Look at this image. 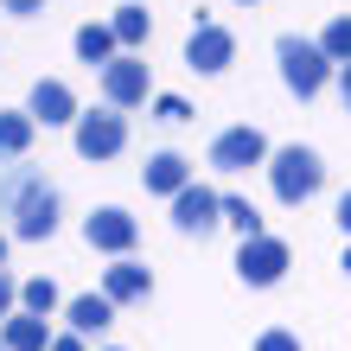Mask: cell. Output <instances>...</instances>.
Segmentation results:
<instances>
[{
    "mask_svg": "<svg viewBox=\"0 0 351 351\" xmlns=\"http://www.w3.org/2000/svg\"><path fill=\"white\" fill-rule=\"evenodd\" d=\"M0 204H7V217H13V237H26V243H45L58 230V192L32 167H13L0 179Z\"/></svg>",
    "mask_w": 351,
    "mask_h": 351,
    "instance_id": "cell-1",
    "label": "cell"
},
{
    "mask_svg": "<svg viewBox=\"0 0 351 351\" xmlns=\"http://www.w3.org/2000/svg\"><path fill=\"white\" fill-rule=\"evenodd\" d=\"M275 58H281V77H287V90H294V96H319L326 77H332V58H326L313 38H300V32H281Z\"/></svg>",
    "mask_w": 351,
    "mask_h": 351,
    "instance_id": "cell-2",
    "label": "cell"
},
{
    "mask_svg": "<svg viewBox=\"0 0 351 351\" xmlns=\"http://www.w3.org/2000/svg\"><path fill=\"white\" fill-rule=\"evenodd\" d=\"M268 179H275V198L281 204H306L326 185V167H319L313 147H281L275 160H268Z\"/></svg>",
    "mask_w": 351,
    "mask_h": 351,
    "instance_id": "cell-3",
    "label": "cell"
},
{
    "mask_svg": "<svg viewBox=\"0 0 351 351\" xmlns=\"http://www.w3.org/2000/svg\"><path fill=\"white\" fill-rule=\"evenodd\" d=\"M121 147H128V121H121L115 109L77 115V154H84V160H115Z\"/></svg>",
    "mask_w": 351,
    "mask_h": 351,
    "instance_id": "cell-4",
    "label": "cell"
},
{
    "mask_svg": "<svg viewBox=\"0 0 351 351\" xmlns=\"http://www.w3.org/2000/svg\"><path fill=\"white\" fill-rule=\"evenodd\" d=\"M268 160V141H262V128H223L217 141H211V167L217 173H250V167H262Z\"/></svg>",
    "mask_w": 351,
    "mask_h": 351,
    "instance_id": "cell-5",
    "label": "cell"
},
{
    "mask_svg": "<svg viewBox=\"0 0 351 351\" xmlns=\"http://www.w3.org/2000/svg\"><path fill=\"white\" fill-rule=\"evenodd\" d=\"M237 275L250 281V287H275L287 275V243L281 237H250L237 250Z\"/></svg>",
    "mask_w": 351,
    "mask_h": 351,
    "instance_id": "cell-6",
    "label": "cell"
},
{
    "mask_svg": "<svg viewBox=\"0 0 351 351\" xmlns=\"http://www.w3.org/2000/svg\"><path fill=\"white\" fill-rule=\"evenodd\" d=\"M134 237H141V223H134L128 211H115V204L90 211V223H84V243H90V250H102V256H128Z\"/></svg>",
    "mask_w": 351,
    "mask_h": 351,
    "instance_id": "cell-7",
    "label": "cell"
},
{
    "mask_svg": "<svg viewBox=\"0 0 351 351\" xmlns=\"http://www.w3.org/2000/svg\"><path fill=\"white\" fill-rule=\"evenodd\" d=\"M102 96H109V109H134V102H147V64H141L134 51H121L115 64H102Z\"/></svg>",
    "mask_w": 351,
    "mask_h": 351,
    "instance_id": "cell-8",
    "label": "cell"
},
{
    "mask_svg": "<svg viewBox=\"0 0 351 351\" xmlns=\"http://www.w3.org/2000/svg\"><path fill=\"white\" fill-rule=\"evenodd\" d=\"M173 223L185 237H204L211 223H223V198L211 192V185H185V192L173 198Z\"/></svg>",
    "mask_w": 351,
    "mask_h": 351,
    "instance_id": "cell-9",
    "label": "cell"
},
{
    "mask_svg": "<svg viewBox=\"0 0 351 351\" xmlns=\"http://www.w3.org/2000/svg\"><path fill=\"white\" fill-rule=\"evenodd\" d=\"M230 58H237V38L223 32V26H198L192 38H185V64H192V71H204V77L230 71Z\"/></svg>",
    "mask_w": 351,
    "mask_h": 351,
    "instance_id": "cell-10",
    "label": "cell"
},
{
    "mask_svg": "<svg viewBox=\"0 0 351 351\" xmlns=\"http://www.w3.org/2000/svg\"><path fill=\"white\" fill-rule=\"evenodd\" d=\"M32 121H45V128H64V121H77V96L71 84H58V77H38L32 84Z\"/></svg>",
    "mask_w": 351,
    "mask_h": 351,
    "instance_id": "cell-11",
    "label": "cell"
},
{
    "mask_svg": "<svg viewBox=\"0 0 351 351\" xmlns=\"http://www.w3.org/2000/svg\"><path fill=\"white\" fill-rule=\"evenodd\" d=\"M147 287H154V275H147L141 262H128V256H121L115 268H102V294H109L115 306H121V300H147Z\"/></svg>",
    "mask_w": 351,
    "mask_h": 351,
    "instance_id": "cell-12",
    "label": "cell"
},
{
    "mask_svg": "<svg viewBox=\"0 0 351 351\" xmlns=\"http://www.w3.org/2000/svg\"><path fill=\"white\" fill-rule=\"evenodd\" d=\"M0 345L7 351H51V326L38 313H13L7 326H0Z\"/></svg>",
    "mask_w": 351,
    "mask_h": 351,
    "instance_id": "cell-13",
    "label": "cell"
},
{
    "mask_svg": "<svg viewBox=\"0 0 351 351\" xmlns=\"http://www.w3.org/2000/svg\"><path fill=\"white\" fill-rule=\"evenodd\" d=\"M141 179H147V192H167V198H179L185 185H192V167H185L179 154H154V160H147V173H141Z\"/></svg>",
    "mask_w": 351,
    "mask_h": 351,
    "instance_id": "cell-14",
    "label": "cell"
},
{
    "mask_svg": "<svg viewBox=\"0 0 351 351\" xmlns=\"http://www.w3.org/2000/svg\"><path fill=\"white\" fill-rule=\"evenodd\" d=\"M109 319H115V300H109V294H77V300H71V332L90 339V332H102Z\"/></svg>",
    "mask_w": 351,
    "mask_h": 351,
    "instance_id": "cell-15",
    "label": "cell"
},
{
    "mask_svg": "<svg viewBox=\"0 0 351 351\" xmlns=\"http://www.w3.org/2000/svg\"><path fill=\"white\" fill-rule=\"evenodd\" d=\"M115 45H121V38H115L109 19H96V26L77 32V58H84V64H115Z\"/></svg>",
    "mask_w": 351,
    "mask_h": 351,
    "instance_id": "cell-16",
    "label": "cell"
},
{
    "mask_svg": "<svg viewBox=\"0 0 351 351\" xmlns=\"http://www.w3.org/2000/svg\"><path fill=\"white\" fill-rule=\"evenodd\" d=\"M32 128H38L32 115H0V160H19V154H26L32 147Z\"/></svg>",
    "mask_w": 351,
    "mask_h": 351,
    "instance_id": "cell-17",
    "label": "cell"
},
{
    "mask_svg": "<svg viewBox=\"0 0 351 351\" xmlns=\"http://www.w3.org/2000/svg\"><path fill=\"white\" fill-rule=\"evenodd\" d=\"M319 51L332 58V64H351V13H339L332 26L319 32Z\"/></svg>",
    "mask_w": 351,
    "mask_h": 351,
    "instance_id": "cell-18",
    "label": "cell"
},
{
    "mask_svg": "<svg viewBox=\"0 0 351 351\" xmlns=\"http://www.w3.org/2000/svg\"><path fill=\"white\" fill-rule=\"evenodd\" d=\"M19 306H26V313H38V319H45L51 306H58V287H51L45 275H38V281H19Z\"/></svg>",
    "mask_w": 351,
    "mask_h": 351,
    "instance_id": "cell-19",
    "label": "cell"
},
{
    "mask_svg": "<svg viewBox=\"0 0 351 351\" xmlns=\"http://www.w3.org/2000/svg\"><path fill=\"white\" fill-rule=\"evenodd\" d=\"M109 26H115V38H121V45H141V38H147V7H115V19H109Z\"/></svg>",
    "mask_w": 351,
    "mask_h": 351,
    "instance_id": "cell-20",
    "label": "cell"
},
{
    "mask_svg": "<svg viewBox=\"0 0 351 351\" xmlns=\"http://www.w3.org/2000/svg\"><path fill=\"white\" fill-rule=\"evenodd\" d=\"M223 223H237V230H243V243H250V237H262V211H256L250 198H223Z\"/></svg>",
    "mask_w": 351,
    "mask_h": 351,
    "instance_id": "cell-21",
    "label": "cell"
},
{
    "mask_svg": "<svg viewBox=\"0 0 351 351\" xmlns=\"http://www.w3.org/2000/svg\"><path fill=\"white\" fill-rule=\"evenodd\" d=\"M154 115H160V121H173V128H179V121H192L185 96H160V102H154Z\"/></svg>",
    "mask_w": 351,
    "mask_h": 351,
    "instance_id": "cell-22",
    "label": "cell"
},
{
    "mask_svg": "<svg viewBox=\"0 0 351 351\" xmlns=\"http://www.w3.org/2000/svg\"><path fill=\"white\" fill-rule=\"evenodd\" d=\"M13 306H19V281L7 275V268H0V326L13 319Z\"/></svg>",
    "mask_w": 351,
    "mask_h": 351,
    "instance_id": "cell-23",
    "label": "cell"
},
{
    "mask_svg": "<svg viewBox=\"0 0 351 351\" xmlns=\"http://www.w3.org/2000/svg\"><path fill=\"white\" fill-rule=\"evenodd\" d=\"M256 351H300V339H294V332H281V326H275V332H262V339H256Z\"/></svg>",
    "mask_w": 351,
    "mask_h": 351,
    "instance_id": "cell-24",
    "label": "cell"
},
{
    "mask_svg": "<svg viewBox=\"0 0 351 351\" xmlns=\"http://www.w3.org/2000/svg\"><path fill=\"white\" fill-rule=\"evenodd\" d=\"M0 7H7V13H19V19H32L38 7H45V0H0Z\"/></svg>",
    "mask_w": 351,
    "mask_h": 351,
    "instance_id": "cell-25",
    "label": "cell"
},
{
    "mask_svg": "<svg viewBox=\"0 0 351 351\" xmlns=\"http://www.w3.org/2000/svg\"><path fill=\"white\" fill-rule=\"evenodd\" d=\"M51 351H84V332H58V339H51Z\"/></svg>",
    "mask_w": 351,
    "mask_h": 351,
    "instance_id": "cell-26",
    "label": "cell"
},
{
    "mask_svg": "<svg viewBox=\"0 0 351 351\" xmlns=\"http://www.w3.org/2000/svg\"><path fill=\"white\" fill-rule=\"evenodd\" d=\"M339 223H345V237H351V192L339 198Z\"/></svg>",
    "mask_w": 351,
    "mask_h": 351,
    "instance_id": "cell-27",
    "label": "cell"
},
{
    "mask_svg": "<svg viewBox=\"0 0 351 351\" xmlns=\"http://www.w3.org/2000/svg\"><path fill=\"white\" fill-rule=\"evenodd\" d=\"M339 90H345V109H351V64H345V77H339Z\"/></svg>",
    "mask_w": 351,
    "mask_h": 351,
    "instance_id": "cell-28",
    "label": "cell"
},
{
    "mask_svg": "<svg viewBox=\"0 0 351 351\" xmlns=\"http://www.w3.org/2000/svg\"><path fill=\"white\" fill-rule=\"evenodd\" d=\"M0 262H7V230H0Z\"/></svg>",
    "mask_w": 351,
    "mask_h": 351,
    "instance_id": "cell-29",
    "label": "cell"
},
{
    "mask_svg": "<svg viewBox=\"0 0 351 351\" xmlns=\"http://www.w3.org/2000/svg\"><path fill=\"white\" fill-rule=\"evenodd\" d=\"M339 268H345V275H351V250H345V262H339Z\"/></svg>",
    "mask_w": 351,
    "mask_h": 351,
    "instance_id": "cell-30",
    "label": "cell"
},
{
    "mask_svg": "<svg viewBox=\"0 0 351 351\" xmlns=\"http://www.w3.org/2000/svg\"><path fill=\"white\" fill-rule=\"evenodd\" d=\"M243 7H250V0H243Z\"/></svg>",
    "mask_w": 351,
    "mask_h": 351,
    "instance_id": "cell-31",
    "label": "cell"
},
{
    "mask_svg": "<svg viewBox=\"0 0 351 351\" xmlns=\"http://www.w3.org/2000/svg\"><path fill=\"white\" fill-rule=\"evenodd\" d=\"M0 351H7V345H0Z\"/></svg>",
    "mask_w": 351,
    "mask_h": 351,
    "instance_id": "cell-32",
    "label": "cell"
}]
</instances>
